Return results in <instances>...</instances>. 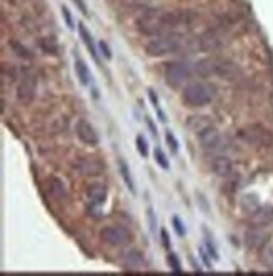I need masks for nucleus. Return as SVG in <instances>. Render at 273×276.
<instances>
[{
	"label": "nucleus",
	"mask_w": 273,
	"mask_h": 276,
	"mask_svg": "<svg viewBox=\"0 0 273 276\" xmlns=\"http://www.w3.org/2000/svg\"><path fill=\"white\" fill-rule=\"evenodd\" d=\"M136 148H138V153L142 157L149 155V145H147V140L143 138L142 135H138V137H136Z\"/></svg>",
	"instance_id": "29"
},
{
	"label": "nucleus",
	"mask_w": 273,
	"mask_h": 276,
	"mask_svg": "<svg viewBox=\"0 0 273 276\" xmlns=\"http://www.w3.org/2000/svg\"><path fill=\"white\" fill-rule=\"evenodd\" d=\"M197 140H199L201 146L206 152H213V153H224V150H228L229 146L228 138L222 137L213 125L204 128L203 131H199L197 133Z\"/></svg>",
	"instance_id": "6"
},
{
	"label": "nucleus",
	"mask_w": 273,
	"mask_h": 276,
	"mask_svg": "<svg viewBox=\"0 0 273 276\" xmlns=\"http://www.w3.org/2000/svg\"><path fill=\"white\" fill-rule=\"evenodd\" d=\"M167 261H169V264H171V268L175 271V273H181V263H179L177 256H175L174 253H171V254H169Z\"/></svg>",
	"instance_id": "32"
},
{
	"label": "nucleus",
	"mask_w": 273,
	"mask_h": 276,
	"mask_svg": "<svg viewBox=\"0 0 273 276\" xmlns=\"http://www.w3.org/2000/svg\"><path fill=\"white\" fill-rule=\"evenodd\" d=\"M147 214H149L150 231L155 232V231H157V221H155V214H154V209H152V207H149V209H147Z\"/></svg>",
	"instance_id": "33"
},
{
	"label": "nucleus",
	"mask_w": 273,
	"mask_h": 276,
	"mask_svg": "<svg viewBox=\"0 0 273 276\" xmlns=\"http://www.w3.org/2000/svg\"><path fill=\"white\" fill-rule=\"evenodd\" d=\"M118 168H120V175H121V179H123V182H125V185H127V189H128V191H130L132 194H135L134 179H132L130 168H128V165L125 163V160H120V162H118Z\"/></svg>",
	"instance_id": "23"
},
{
	"label": "nucleus",
	"mask_w": 273,
	"mask_h": 276,
	"mask_svg": "<svg viewBox=\"0 0 273 276\" xmlns=\"http://www.w3.org/2000/svg\"><path fill=\"white\" fill-rule=\"evenodd\" d=\"M214 89L204 81H191L182 88V101L191 108H201L213 101Z\"/></svg>",
	"instance_id": "4"
},
{
	"label": "nucleus",
	"mask_w": 273,
	"mask_h": 276,
	"mask_svg": "<svg viewBox=\"0 0 273 276\" xmlns=\"http://www.w3.org/2000/svg\"><path fill=\"white\" fill-rule=\"evenodd\" d=\"M263 261H265V264H267L268 270L273 271V246H270V248H267V251H265V254H263Z\"/></svg>",
	"instance_id": "31"
},
{
	"label": "nucleus",
	"mask_w": 273,
	"mask_h": 276,
	"mask_svg": "<svg viewBox=\"0 0 273 276\" xmlns=\"http://www.w3.org/2000/svg\"><path fill=\"white\" fill-rule=\"evenodd\" d=\"M194 67L188 61H172L165 66L164 69V78L167 81L169 86L172 88H181L191 80L192 73H194Z\"/></svg>",
	"instance_id": "5"
},
{
	"label": "nucleus",
	"mask_w": 273,
	"mask_h": 276,
	"mask_svg": "<svg viewBox=\"0 0 273 276\" xmlns=\"http://www.w3.org/2000/svg\"><path fill=\"white\" fill-rule=\"evenodd\" d=\"M184 37L181 34H175V32H165V34L155 35L152 37L149 42L145 44V52L149 56L154 57H160L165 54H171L175 52L179 49L184 48Z\"/></svg>",
	"instance_id": "3"
},
{
	"label": "nucleus",
	"mask_w": 273,
	"mask_h": 276,
	"mask_svg": "<svg viewBox=\"0 0 273 276\" xmlns=\"http://www.w3.org/2000/svg\"><path fill=\"white\" fill-rule=\"evenodd\" d=\"M209 167L218 177L222 179H231L235 175V165L233 160L224 153H214V157L209 160Z\"/></svg>",
	"instance_id": "10"
},
{
	"label": "nucleus",
	"mask_w": 273,
	"mask_h": 276,
	"mask_svg": "<svg viewBox=\"0 0 273 276\" xmlns=\"http://www.w3.org/2000/svg\"><path fill=\"white\" fill-rule=\"evenodd\" d=\"M154 157H155V162L159 163L160 167L164 168V170H169L171 168V163H169V159H167V155L164 153V150L162 148H159L157 146L155 150H154Z\"/></svg>",
	"instance_id": "26"
},
{
	"label": "nucleus",
	"mask_w": 273,
	"mask_h": 276,
	"mask_svg": "<svg viewBox=\"0 0 273 276\" xmlns=\"http://www.w3.org/2000/svg\"><path fill=\"white\" fill-rule=\"evenodd\" d=\"M265 239H267V236H265L261 231H258V229H251V231H248L245 236L248 248H251V249H260L261 246L265 244Z\"/></svg>",
	"instance_id": "18"
},
{
	"label": "nucleus",
	"mask_w": 273,
	"mask_h": 276,
	"mask_svg": "<svg viewBox=\"0 0 273 276\" xmlns=\"http://www.w3.org/2000/svg\"><path fill=\"white\" fill-rule=\"evenodd\" d=\"M74 170L78 172L83 177H95L103 172V163L100 160L93 159V157H81L74 162Z\"/></svg>",
	"instance_id": "11"
},
{
	"label": "nucleus",
	"mask_w": 273,
	"mask_h": 276,
	"mask_svg": "<svg viewBox=\"0 0 273 276\" xmlns=\"http://www.w3.org/2000/svg\"><path fill=\"white\" fill-rule=\"evenodd\" d=\"M48 191H49V194L52 195V199L59 200V202H63V200L68 199L66 184H64V182L61 180L59 177H51V179H48Z\"/></svg>",
	"instance_id": "15"
},
{
	"label": "nucleus",
	"mask_w": 273,
	"mask_h": 276,
	"mask_svg": "<svg viewBox=\"0 0 273 276\" xmlns=\"http://www.w3.org/2000/svg\"><path fill=\"white\" fill-rule=\"evenodd\" d=\"M106 187L103 184H93L86 191V197H88L89 204L93 206H103L106 200Z\"/></svg>",
	"instance_id": "16"
},
{
	"label": "nucleus",
	"mask_w": 273,
	"mask_h": 276,
	"mask_svg": "<svg viewBox=\"0 0 273 276\" xmlns=\"http://www.w3.org/2000/svg\"><path fill=\"white\" fill-rule=\"evenodd\" d=\"M165 142H167V145L171 146L172 152H174V153L179 152V142H177V138L174 137V133H172L171 130L165 131Z\"/></svg>",
	"instance_id": "28"
},
{
	"label": "nucleus",
	"mask_w": 273,
	"mask_h": 276,
	"mask_svg": "<svg viewBox=\"0 0 273 276\" xmlns=\"http://www.w3.org/2000/svg\"><path fill=\"white\" fill-rule=\"evenodd\" d=\"M172 224H174V231L177 232L179 238H184V236H186V227H184V224L181 222V219H179V217H174V219H172Z\"/></svg>",
	"instance_id": "30"
},
{
	"label": "nucleus",
	"mask_w": 273,
	"mask_h": 276,
	"mask_svg": "<svg viewBox=\"0 0 273 276\" xmlns=\"http://www.w3.org/2000/svg\"><path fill=\"white\" fill-rule=\"evenodd\" d=\"M138 2H150V0H138Z\"/></svg>",
	"instance_id": "38"
},
{
	"label": "nucleus",
	"mask_w": 273,
	"mask_h": 276,
	"mask_svg": "<svg viewBox=\"0 0 273 276\" xmlns=\"http://www.w3.org/2000/svg\"><path fill=\"white\" fill-rule=\"evenodd\" d=\"M74 71H76L78 80L81 81L83 86H88L89 83H91V74H89L85 61L80 59V57H74Z\"/></svg>",
	"instance_id": "19"
},
{
	"label": "nucleus",
	"mask_w": 273,
	"mask_h": 276,
	"mask_svg": "<svg viewBox=\"0 0 273 276\" xmlns=\"http://www.w3.org/2000/svg\"><path fill=\"white\" fill-rule=\"evenodd\" d=\"M10 48L16 51V54L19 56V57H22V59H32V54H31V51L26 48V46H22L20 42H10Z\"/></svg>",
	"instance_id": "27"
},
{
	"label": "nucleus",
	"mask_w": 273,
	"mask_h": 276,
	"mask_svg": "<svg viewBox=\"0 0 273 276\" xmlns=\"http://www.w3.org/2000/svg\"><path fill=\"white\" fill-rule=\"evenodd\" d=\"M239 138H243L246 143H251L255 146H270L273 143V137L270 130L260 127V125H251L239 131Z\"/></svg>",
	"instance_id": "8"
},
{
	"label": "nucleus",
	"mask_w": 273,
	"mask_h": 276,
	"mask_svg": "<svg viewBox=\"0 0 273 276\" xmlns=\"http://www.w3.org/2000/svg\"><path fill=\"white\" fill-rule=\"evenodd\" d=\"M78 31H80V35H81V39H83V42H85V46L86 48L89 49V52H91V56H93V59L98 63V54H96V48H95V42H93V37H91V34L88 32V29L85 27V24H80L78 26Z\"/></svg>",
	"instance_id": "20"
},
{
	"label": "nucleus",
	"mask_w": 273,
	"mask_h": 276,
	"mask_svg": "<svg viewBox=\"0 0 273 276\" xmlns=\"http://www.w3.org/2000/svg\"><path fill=\"white\" fill-rule=\"evenodd\" d=\"M100 49H102V54L105 56L106 59H111V51H110L108 44H106L105 41H102V42H100Z\"/></svg>",
	"instance_id": "34"
},
{
	"label": "nucleus",
	"mask_w": 273,
	"mask_h": 276,
	"mask_svg": "<svg viewBox=\"0 0 273 276\" xmlns=\"http://www.w3.org/2000/svg\"><path fill=\"white\" fill-rule=\"evenodd\" d=\"M100 238L111 248H123V246L130 244L132 241V234L121 226H106L100 232Z\"/></svg>",
	"instance_id": "7"
},
{
	"label": "nucleus",
	"mask_w": 273,
	"mask_h": 276,
	"mask_svg": "<svg viewBox=\"0 0 273 276\" xmlns=\"http://www.w3.org/2000/svg\"><path fill=\"white\" fill-rule=\"evenodd\" d=\"M143 256L138 249H128L121 254V264H123L127 270H140L143 266Z\"/></svg>",
	"instance_id": "14"
},
{
	"label": "nucleus",
	"mask_w": 273,
	"mask_h": 276,
	"mask_svg": "<svg viewBox=\"0 0 273 276\" xmlns=\"http://www.w3.org/2000/svg\"><path fill=\"white\" fill-rule=\"evenodd\" d=\"M197 41V48L203 49V51H214L219 46L222 44V37L221 34H218L216 31H207L204 32L201 37L196 39Z\"/></svg>",
	"instance_id": "13"
},
{
	"label": "nucleus",
	"mask_w": 273,
	"mask_h": 276,
	"mask_svg": "<svg viewBox=\"0 0 273 276\" xmlns=\"http://www.w3.org/2000/svg\"><path fill=\"white\" fill-rule=\"evenodd\" d=\"M194 19L191 12H171V10L149 9L143 10L135 20V27L140 34L155 37V35L172 32V29L188 24Z\"/></svg>",
	"instance_id": "1"
},
{
	"label": "nucleus",
	"mask_w": 273,
	"mask_h": 276,
	"mask_svg": "<svg viewBox=\"0 0 273 276\" xmlns=\"http://www.w3.org/2000/svg\"><path fill=\"white\" fill-rule=\"evenodd\" d=\"M160 236H162V239H164V246L169 249V248H171V244H169V238H167V232H165V229L160 231Z\"/></svg>",
	"instance_id": "37"
},
{
	"label": "nucleus",
	"mask_w": 273,
	"mask_h": 276,
	"mask_svg": "<svg viewBox=\"0 0 273 276\" xmlns=\"http://www.w3.org/2000/svg\"><path fill=\"white\" fill-rule=\"evenodd\" d=\"M196 73L201 76H211L216 74L219 78H224L228 81H236L241 78V69L238 64L229 59H221V57H207L201 63L196 64Z\"/></svg>",
	"instance_id": "2"
},
{
	"label": "nucleus",
	"mask_w": 273,
	"mask_h": 276,
	"mask_svg": "<svg viewBox=\"0 0 273 276\" xmlns=\"http://www.w3.org/2000/svg\"><path fill=\"white\" fill-rule=\"evenodd\" d=\"M73 2L76 3L78 9H80L81 12L85 14V16H88V9H86V5H85V2H83V0H73Z\"/></svg>",
	"instance_id": "36"
},
{
	"label": "nucleus",
	"mask_w": 273,
	"mask_h": 276,
	"mask_svg": "<svg viewBox=\"0 0 273 276\" xmlns=\"http://www.w3.org/2000/svg\"><path fill=\"white\" fill-rule=\"evenodd\" d=\"M63 16H64V19H66V24H68V27L69 29H73V20H71V16H69V10H68V7H63Z\"/></svg>",
	"instance_id": "35"
},
{
	"label": "nucleus",
	"mask_w": 273,
	"mask_h": 276,
	"mask_svg": "<svg viewBox=\"0 0 273 276\" xmlns=\"http://www.w3.org/2000/svg\"><path fill=\"white\" fill-rule=\"evenodd\" d=\"M149 96H150V101H152L154 108H155V111H157V114H159L160 121H162V123H165V121H167V118H165V113L162 111V108H160L159 96L155 95V91H154V89H149Z\"/></svg>",
	"instance_id": "25"
},
{
	"label": "nucleus",
	"mask_w": 273,
	"mask_h": 276,
	"mask_svg": "<svg viewBox=\"0 0 273 276\" xmlns=\"http://www.w3.org/2000/svg\"><path fill=\"white\" fill-rule=\"evenodd\" d=\"M211 125H213L211 123V118H207V116H191L188 121V127L191 128L196 135L199 133V131H203L204 128L211 127Z\"/></svg>",
	"instance_id": "21"
},
{
	"label": "nucleus",
	"mask_w": 273,
	"mask_h": 276,
	"mask_svg": "<svg viewBox=\"0 0 273 276\" xmlns=\"http://www.w3.org/2000/svg\"><path fill=\"white\" fill-rule=\"evenodd\" d=\"M273 221V209L272 207H260L251 214V222L255 226H267Z\"/></svg>",
	"instance_id": "17"
},
{
	"label": "nucleus",
	"mask_w": 273,
	"mask_h": 276,
	"mask_svg": "<svg viewBox=\"0 0 273 276\" xmlns=\"http://www.w3.org/2000/svg\"><path fill=\"white\" fill-rule=\"evenodd\" d=\"M35 91H37V80L34 74L27 73L17 86V99L24 105H31L35 98Z\"/></svg>",
	"instance_id": "9"
},
{
	"label": "nucleus",
	"mask_w": 273,
	"mask_h": 276,
	"mask_svg": "<svg viewBox=\"0 0 273 276\" xmlns=\"http://www.w3.org/2000/svg\"><path fill=\"white\" fill-rule=\"evenodd\" d=\"M260 202H258V197L256 195H251V194H248V195H245L241 199V209L245 211L246 214H253L255 211L260 209Z\"/></svg>",
	"instance_id": "22"
},
{
	"label": "nucleus",
	"mask_w": 273,
	"mask_h": 276,
	"mask_svg": "<svg viewBox=\"0 0 273 276\" xmlns=\"http://www.w3.org/2000/svg\"><path fill=\"white\" fill-rule=\"evenodd\" d=\"M39 48H41L46 54H57V44L54 39H41V41H39Z\"/></svg>",
	"instance_id": "24"
},
{
	"label": "nucleus",
	"mask_w": 273,
	"mask_h": 276,
	"mask_svg": "<svg viewBox=\"0 0 273 276\" xmlns=\"http://www.w3.org/2000/svg\"><path fill=\"white\" fill-rule=\"evenodd\" d=\"M76 137L80 138L85 145H89V146H96L100 143L96 130L93 128V125L88 123L86 120H80L76 123Z\"/></svg>",
	"instance_id": "12"
}]
</instances>
